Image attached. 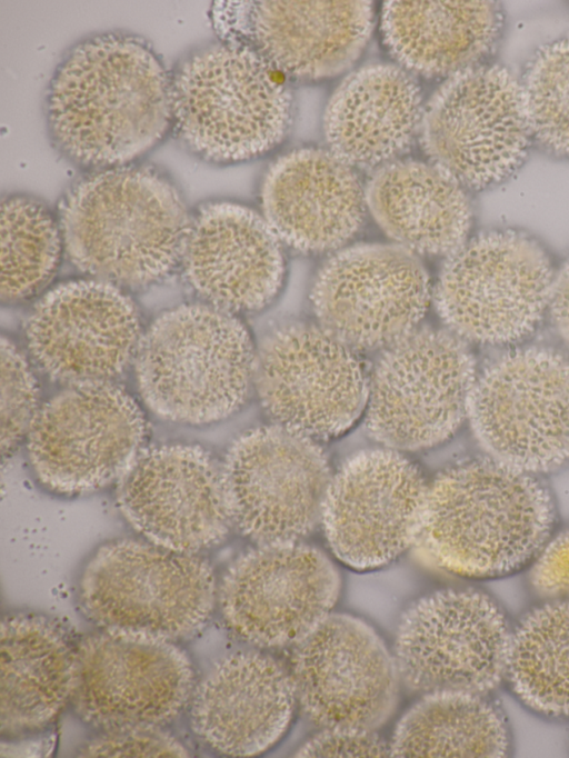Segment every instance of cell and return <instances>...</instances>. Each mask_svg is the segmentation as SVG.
<instances>
[{
  "instance_id": "cell-18",
  "label": "cell",
  "mask_w": 569,
  "mask_h": 758,
  "mask_svg": "<svg viewBox=\"0 0 569 758\" xmlns=\"http://www.w3.org/2000/svg\"><path fill=\"white\" fill-rule=\"evenodd\" d=\"M428 485L390 448L362 450L332 476L321 515L335 556L356 570L388 565L416 542Z\"/></svg>"
},
{
  "instance_id": "cell-25",
  "label": "cell",
  "mask_w": 569,
  "mask_h": 758,
  "mask_svg": "<svg viewBox=\"0 0 569 758\" xmlns=\"http://www.w3.org/2000/svg\"><path fill=\"white\" fill-rule=\"evenodd\" d=\"M191 699L193 732L219 754L249 757L282 737L296 695L290 675L277 660L246 650L217 661Z\"/></svg>"
},
{
  "instance_id": "cell-34",
  "label": "cell",
  "mask_w": 569,
  "mask_h": 758,
  "mask_svg": "<svg viewBox=\"0 0 569 758\" xmlns=\"http://www.w3.org/2000/svg\"><path fill=\"white\" fill-rule=\"evenodd\" d=\"M0 449L4 460L28 436L40 410L39 386L26 356L9 339L0 341Z\"/></svg>"
},
{
  "instance_id": "cell-38",
  "label": "cell",
  "mask_w": 569,
  "mask_h": 758,
  "mask_svg": "<svg viewBox=\"0 0 569 758\" xmlns=\"http://www.w3.org/2000/svg\"><path fill=\"white\" fill-rule=\"evenodd\" d=\"M548 306L559 333L569 345V260L553 278Z\"/></svg>"
},
{
  "instance_id": "cell-39",
  "label": "cell",
  "mask_w": 569,
  "mask_h": 758,
  "mask_svg": "<svg viewBox=\"0 0 569 758\" xmlns=\"http://www.w3.org/2000/svg\"><path fill=\"white\" fill-rule=\"evenodd\" d=\"M321 94L315 89H306L298 94L297 123L295 131L300 138H309L318 130L321 112Z\"/></svg>"
},
{
  "instance_id": "cell-26",
  "label": "cell",
  "mask_w": 569,
  "mask_h": 758,
  "mask_svg": "<svg viewBox=\"0 0 569 758\" xmlns=\"http://www.w3.org/2000/svg\"><path fill=\"white\" fill-rule=\"evenodd\" d=\"M422 99L403 68L371 63L348 74L325 108L329 150L349 166L370 169L395 161L419 136Z\"/></svg>"
},
{
  "instance_id": "cell-32",
  "label": "cell",
  "mask_w": 569,
  "mask_h": 758,
  "mask_svg": "<svg viewBox=\"0 0 569 758\" xmlns=\"http://www.w3.org/2000/svg\"><path fill=\"white\" fill-rule=\"evenodd\" d=\"M1 297L20 300L40 291L53 276L63 247L49 210L28 197L1 202Z\"/></svg>"
},
{
  "instance_id": "cell-22",
  "label": "cell",
  "mask_w": 569,
  "mask_h": 758,
  "mask_svg": "<svg viewBox=\"0 0 569 758\" xmlns=\"http://www.w3.org/2000/svg\"><path fill=\"white\" fill-rule=\"evenodd\" d=\"M216 28L227 42L252 48L281 73L328 78L348 69L366 47L370 1L218 2Z\"/></svg>"
},
{
  "instance_id": "cell-11",
  "label": "cell",
  "mask_w": 569,
  "mask_h": 758,
  "mask_svg": "<svg viewBox=\"0 0 569 758\" xmlns=\"http://www.w3.org/2000/svg\"><path fill=\"white\" fill-rule=\"evenodd\" d=\"M194 690L187 652L159 635L102 629L76 647L70 701L87 724L106 730L161 727Z\"/></svg>"
},
{
  "instance_id": "cell-27",
  "label": "cell",
  "mask_w": 569,
  "mask_h": 758,
  "mask_svg": "<svg viewBox=\"0 0 569 758\" xmlns=\"http://www.w3.org/2000/svg\"><path fill=\"white\" fill-rule=\"evenodd\" d=\"M0 657L1 735L44 729L70 701L76 647L53 620L13 614L1 621Z\"/></svg>"
},
{
  "instance_id": "cell-28",
  "label": "cell",
  "mask_w": 569,
  "mask_h": 758,
  "mask_svg": "<svg viewBox=\"0 0 569 758\" xmlns=\"http://www.w3.org/2000/svg\"><path fill=\"white\" fill-rule=\"evenodd\" d=\"M365 192L383 232L415 255L449 256L467 241L471 207L463 187L431 162L386 163Z\"/></svg>"
},
{
  "instance_id": "cell-3",
  "label": "cell",
  "mask_w": 569,
  "mask_h": 758,
  "mask_svg": "<svg viewBox=\"0 0 569 758\" xmlns=\"http://www.w3.org/2000/svg\"><path fill=\"white\" fill-rule=\"evenodd\" d=\"M190 221L176 187L148 167H116L79 181L63 198V249L80 271L142 287L181 262Z\"/></svg>"
},
{
  "instance_id": "cell-9",
  "label": "cell",
  "mask_w": 569,
  "mask_h": 758,
  "mask_svg": "<svg viewBox=\"0 0 569 758\" xmlns=\"http://www.w3.org/2000/svg\"><path fill=\"white\" fill-rule=\"evenodd\" d=\"M467 418L489 457L535 473L569 458V359L530 347L476 377Z\"/></svg>"
},
{
  "instance_id": "cell-36",
  "label": "cell",
  "mask_w": 569,
  "mask_h": 758,
  "mask_svg": "<svg viewBox=\"0 0 569 758\" xmlns=\"http://www.w3.org/2000/svg\"><path fill=\"white\" fill-rule=\"evenodd\" d=\"M297 757H390V742L372 729L323 728L296 754Z\"/></svg>"
},
{
  "instance_id": "cell-23",
  "label": "cell",
  "mask_w": 569,
  "mask_h": 758,
  "mask_svg": "<svg viewBox=\"0 0 569 758\" xmlns=\"http://www.w3.org/2000/svg\"><path fill=\"white\" fill-rule=\"evenodd\" d=\"M181 263L197 295L231 313L266 307L284 277L281 241L266 219L228 201L198 210L190 221Z\"/></svg>"
},
{
  "instance_id": "cell-13",
  "label": "cell",
  "mask_w": 569,
  "mask_h": 758,
  "mask_svg": "<svg viewBox=\"0 0 569 758\" xmlns=\"http://www.w3.org/2000/svg\"><path fill=\"white\" fill-rule=\"evenodd\" d=\"M254 383L272 423L320 441L365 413L369 378L356 350L319 325L291 323L263 340Z\"/></svg>"
},
{
  "instance_id": "cell-29",
  "label": "cell",
  "mask_w": 569,
  "mask_h": 758,
  "mask_svg": "<svg viewBox=\"0 0 569 758\" xmlns=\"http://www.w3.org/2000/svg\"><path fill=\"white\" fill-rule=\"evenodd\" d=\"M502 16L493 1H387L386 47L401 68L450 77L477 66L496 43Z\"/></svg>"
},
{
  "instance_id": "cell-12",
  "label": "cell",
  "mask_w": 569,
  "mask_h": 758,
  "mask_svg": "<svg viewBox=\"0 0 569 758\" xmlns=\"http://www.w3.org/2000/svg\"><path fill=\"white\" fill-rule=\"evenodd\" d=\"M148 423L123 388L106 382L69 386L39 410L28 433V457L47 488L67 495L119 480L143 451Z\"/></svg>"
},
{
  "instance_id": "cell-20",
  "label": "cell",
  "mask_w": 569,
  "mask_h": 758,
  "mask_svg": "<svg viewBox=\"0 0 569 758\" xmlns=\"http://www.w3.org/2000/svg\"><path fill=\"white\" fill-rule=\"evenodd\" d=\"M28 349L54 381H110L134 359L140 320L131 298L117 285L81 279L58 285L33 307L26 322Z\"/></svg>"
},
{
  "instance_id": "cell-35",
  "label": "cell",
  "mask_w": 569,
  "mask_h": 758,
  "mask_svg": "<svg viewBox=\"0 0 569 758\" xmlns=\"http://www.w3.org/2000/svg\"><path fill=\"white\" fill-rule=\"evenodd\" d=\"M81 757H188V750L160 727L106 730L86 744Z\"/></svg>"
},
{
  "instance_id": "cell-10",
  "label": "cell",
  "mask_w": 569,
  "mask_h": 758,
  "mask_svg": "<svg viewBox=\"0 0 569 758\" xmlns=\"http://www.w3.org/2000/svg\"><path fill=\"white\" fill-rule=\"evenodd\" d=\"M418 137L429 162L462 187L500 182L521 164L531 137L520 82L496 64L448 77L423 106Z\"/></svg>"
},
{
  "instance_id": "cell-33",
  "label": "cell",
  "mask_w": 569,
  "mask_h": 758,
  "mask_svg": "<svg viewBox=\"0 0 569 758\" xmlns=\"http://www.w3.org/2000/svg\"><path fill=\"white\" fill-rule=\"evenodd\" d=\"M520 88L531 137L546 150L569 156V34L533 54Z\"/></svg>"
},
{
  "instance_id": "cell-7",
  "label": "cell",
  "mask_w": 569,
  "mask_h": 758,
  "mask_svg": "<svg viewBox=\"0 0 569 758\" xmlns=\"http://www.w3.org/2000/svg\"><path fill=\"white\" fill-rule=\"evenodd\" d=\"M552 282L550 261L532 238L490 231L447 256L432 298L449 331L462 340L505 345L536 328Z\"/></svg>"
},
{
  "instance_id": "cell-1",
  "label": "cell",
  "mask_w": 569,
  "mask_h": 758,
  "mask_svg": "<svg viewBox=\"0 0 569 758\" xmlns=\"http://www.w3.org/2000/svg\"><path fill=\"white\" fill-rule=\"evenodd\" d=\"M47 110L52 138L68 157L84 166L121 167L167 133L171 81L141 39L103 34L66 57Z\"/></svg>"
},
{
  "instance_id": "cell-15",
  "label": "cell",
  "mask_w": 569,
  "mask_h": 758,
  "mask_svg": "<svg viewBox=\"0 0 569 758\" xmlns=\"http://www.w3.org/2000/svg\"><path fill=\"white\" fill-rule=\"evenodd\" d=\"M510 635L503 615L486 595L433 592L400 618L393 656L399 678L425 695L482 696L506 675Z\"/></svg>"
},
{
  "instance_id": "cell-24",
  "label": "cell",
  "mask_w": 569,
  "mask_h": 758,
  "mask_svg": "<svg viewBox=\"0 0 569 758\" xmlns=\"http://www.w3.org/2000/svg\"><path fill=\"white\" fill-rule=\"evenodd\" d=\"M261 207L279 240L307 253L339 250L359 230L368 209L352 167L313 147L292 150L270 164Z\"/></svg>"
},
{
  "instance_id": "cell-14",
  "label": "cell",
  "mask_w": 569,
  "mask_h": 758,
  "mask_svg": "<svg viewBox=\"0 0 569 758\" xmlns=\"http://www.w3.org/2000/svg\"><path fill=\"white\" fill-rule=\"evenodd\" d=\"M222 471L232 523L258 545L299 541L321 522L332 475L318 441L258 427L232 442Z\"/></svg>"
},
{
  "instance_id": "cell-6",
  "label": "cell",
  "mask_w": 569,
  "mask_h": 758,
  "mask_svg": "<svg viewBox=\"0 0 569 758\" xmlns=\"http://www.w3.org/2000/svg\"><path fill=\"white\" fill-rule=\"evenodd\" d=\"M80 605L102 629L177 639L209 619L218 588L210 563L196 553L120 539L100 547L80 580Z\"/></svg>"
},
{
  "instance_id": "cell-17",
  "label": "cell",
  "mask_w": 569,
  "mask_h": 758,
  "mask_svg": "<svg viewBox=\"0 0 569 758\" xmlns=\"http://www.w3.org/2000/svg\"><path fill=\"white\" fill-rule=\"evenodd\" d=\"M340 577L319 549L258 545L226 571L218 601L227 626L259 647L295 645L331 614Z\"/></svg>"
},
{
  "instance_id": "cell-5",
  "label": "cell",
  "mask_w": 569,
  "mask_h": 758,
  "mask_svg": "<svg viewBox=\"0 0 569 758\" xmlns=\"http://www.w3.org/2000/svg\"><path fill=\"white\" fill-rule=\"evenodd\" d=\"M282 74L240 43L214 44L192 54L171 81L179 138L213 162L243 161L269 151L292 122L293 99Z\"/></svg>"
},
{
  "instance_id": "cell-31",
  "label": "cell",
  "mask_w": 569,
  "mask_h": 758,
  "mask_svg": "<svg viewBox=\"0 0 569 758\" xmlns=\"http://www.w3.org/2000/svg\"><path fill=\"white\" fill-rule=\"evenodd\" d=\"M506 676L530 708L569 715V600L530 611L510 635Z\"/></svg>"
},
{
  "instance_id": "cell-30",
  "label": "cell",
  "mask_w": 569,
  "mask_h": 758,
  "mask_svg": "<svg viewBox=\"0 0 569 758\" xmlns=\"http://www.w3.org/2000/svg\"><path fill=\"white\" fill-rule=\"evenodd\" d=\"M393 757H505L508 736L497 709L479 695L432 692L399 720Z\"/></svg>"
},
{
  "instance_id": "cell-16",
  "label": "cell",
  "mask_w": 569,
  "mask_h": 758,
  "mask_svg": "<svg viewBox=\"0 0 569 758\" xmlns=\"http://www.w3.org/2000/svg\"><path fill=\"white\" fill-rule=\"evenodd\" d=\"M431 296L415 253L398 245L361 243L323 263L310 300L318 325L357 351L386 349L412 332Z\"/></svg>"
},
{
  "instance_id": "cell-4",
  "label": "cell",
  "mask_w": 569,
  "mask_h": 758,
  "mask_svg": "<svg viewBox=\"0 0 569 758\" xmlns=\"http://www.w3.org/2000/svg\"><path fill=\"white\" fill-rule=\"evenodd\" d=\"M257 353L234 313L208 303L176 307L141 336L136 378L144 405L181 423H210L237 411L254 381Z\"/></svg>"
},
{
  "instance_id": "cell-2",
  "label": "cell",
  "mask_w": 569,
  "mask_h": 758,
  "mask_svg": "<svg viewBox=\"0 0 569 758\" xmlns=\"http://www.w3.org/2000/svg\"><path fill=\"white\" fill-rule=\"evenodd\" d=\"M553 519L550 493L532 473L489 456L472 458L428 486L415 545L448 572L501 576L537 557Z\"/></svg>"
},
{
  "instance_id": "cell-19",
  "label": "cell",
  "mask_w": 569,
  "mask_h": 758,
  "mask_svg": "<svg viewBox=\"0 0 569 758\" xmlns=\"http://www.w3.org/2000/svg\"><path fill=\"white\" fill-rule=\"evenodd\" d=\"M290 678L302 711L319 727L373 729L395 706L399 674L369 625L330 614L295 644Z\"/></svg>"
},
{
  "instance_id": "cell-8",
  "label": "cell",
  "mask_w": 569,
  "mask_h": 758,
  "mask_svg": "<svg viewBox=\"0 0 569 758\" xmlns=\"http://www.w3.org/2000/svg\"><path fill=\"white\" fill-rule=\"evenodd\" d=\"M473 357L451 331L420 328L383 349L365 410L372 438L398 451L431 448L467 418Z\"/></svg>"
},
{
  "instance_id": "cell-37",
  "label": "cell",
  "mask_w": 569,
  "mask_h": 758,
  "mask_svg": "<svg viewBox=\"0 0 569 758\" xmlns=\"http://www.w3.org/2000/svg\"><path fill=\"white\" fill-rule=\"evenodd\" d=\"M530 580L540 596L569 600V530L546 542L537 555Z\"/></svg>"
},
{
  "instance_id": "cell-21",
  "label": "cell",
  "mask_w": 569,
  "mask_h": 758,
  "mask_svg": "<svg viewBox=\"0 0 569 758\" xmlns=\"http://www.w3.org/2000/svg\"><path fill=\"white\" fill-rule=\"evenodd\" d=\"M117 500L148 541L181 552L219 543L233 526L222 463L194 445L144 449L119 479Z\"/></svg>"
}]
</instances>
